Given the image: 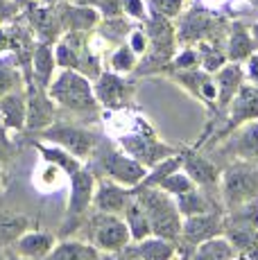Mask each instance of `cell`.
Masks as SVG:
<instances>
[{
	"instance_id": "1",
	"label": "cell",
	"mask_w": 258,
	"mask_h": 260,
	"mask_svg": "<svg viewBox=\"0 0 258 260\" xmlns=\"http://www.w3.org/2000/svg\"><path fill=\"white\" fill-rule=\"evenodd\" d=\"M39 156L46 163H52L61 170L71 181V194H68V226L79 222L88 211H91V202H93V190H95V174L91 172L84 161L75 158L73 154H68L66 149L57 147V145H43L41 141H34Z\"/></svg>"
},
{
	"instance_id": "2",
	"label": "cell",
	"mask_w": 258,
	"mask_h": 260,
	"mask_svg": "<svg viewBox=\"0 0 258 260\" xmlns=\"http://www.w3.org/2000/svg\"><path fill=\"white\" fill-rule=\"evenodd\" d=\"M48 95L57 104L59 111L68 113L71 118L84 124L98 122L104 113L95 98V91H93V79H88L79 71L59 68V73L54 75L48 86Z\"/></svg>"
},
{
	"instance_id": "3",
	"label": "cell",
	"mask_w": 258,
	"mask_h": 260,
	"mask_svg": "<svg viewBox=\"0 0 258 260\" xmlns=\"http://www.w3.org/2000/svg\"><path fill=\"white\" fill-rule=\"evenodd\" d=\"M127 124H122L120 132L113 134V141L118 143V147L122 152H127L129 156H134L136 161H141L145 168H154L156 163L166 161L168 156L177 154L179 149L161 141L156 134V129L147 122V118H143L138 111H134L132 107L122 109Z\"/></svg>"
},
{
	"instance_id": "4",
	"label": "cell",
	"mask_w": 258,
	"mask_h": 260,
	"mask_svg": "<svg viewBox=\"0 0 258 260\" xmlns=\"http://www.w3.org/2000/svg\"><path fill=\"white\" fill-rule=\"evenodd\" d=\"M134 197L141 202V206L145 208L147 217H150L152 236L179 242L183 217L177 211L175 199L166 190H161L158 186H136L134 188Z\"/></svg>"
},
{
	"instance_id": "5",
	"label": "cell",
	"mask_w": 258,
	"mask_h": 260,
	"mask_svg": "<svg viewBox=\"0 0 258 260\" xmlns=\"http://www.w3.org/2000/svg\"><path fill=\"white\" fill-rule=\"evenodd\" d=\"M177 18H179V23L175 27L179 46H197L202 41L224 43L229 18H224L222 14L202 7V5H195L190 9H183Z\"/></svg>"
},
{
	"instance_id": "6",
	"label": "cell",
	"mask_w": 258,
	"mask_h": 260,
	"mask_svg": "<svg viewBox=\"0 0 258 260\" xmlns=\"http://www.w3.org/2000/svg\"><path fill=\"white\" fill-rule=\"evenodd\" d=\"M39 136L46 143L57 145V147L66 149L68 154H73L79 161H86L95 154L98 145H100V136L98 132H93L88 124L84 122H73V120H54L52 124H48L46 129L39 132Z\"/></svg>"
},
{
	"instance_id": "7",
	"label": "cell",
	"mask_w": 258,
	"mask_h": 260,
	"mask_svg": "<svg viewBox=\"0 0 258 260\" xmlns=\"http://www.w3.org/2000/svg\"><path fill=\"white\" fill-rule=\"evenodd\" d=\"M258 199V163L233 161L220 174V202L224 211Z\"/></svg>"
},
{
	"instance_id": "8",
	"label": "cell",
	"mask_w": 258,
	"mask_h": 260,
	"mask_svg": "<svg viewBox=\"0 0 258 260\" xmlns=\"http://www.w3.org/2000/svg\"><path fill=\"white\" fill-rule=\"evenodd\" d=\"M88 229H91V244L100 253H125L132 244V236L122 215L93 211Z\"/></svg>"
},
{
	"instance_id": "9",
	"label": "cell",
	"mask_w": 258,
	"mask_h": 260,
	"mask_svg": "<svg viewBox=\"0 0 258 260\" xmlns=\"http://www.w3.org/2000/svg\"><path fill=\"white\" fill-rule=\"evenodd\" d=\"M224 236V208H215V211H208L202 215H190V217H183L181 222V236H179V253H188L197 247V244L206 242L211 238Z\"/></svg>"
},
{
	"instance_id": "10",
	"label": "cell",
	"mask_w": 258,
	"mask_h": 260,
	"mask_svg": "<svg viewBox=\"0 0 258 260\" xmlns=\"http://www.w3.org/2000/svg\"><path fill=\"white\" fill-rule=\"evenodd\" d=\"M93 91L102 111H118V109L132 107L134 95H136V82L129 79V75H118L107 68L93 79Z\"/></svg>"
},
{
	"instance_id": "11",
	"label": "cell",
	"mask_w": 258,
	"mask_h": 260,
	"mask_svg": "<svg viewBox=\"0 0 258 260\" xmlns=\"http://www.w3.org/2000/svg\"><path fill=\"white\" fill-rule=\"evenodd\" d=\"M251 120H258V88L254 84L245 82L240 86V91L233 95V100L229 102V107L224 111V122L211 136V143L224 141L233 129H238L245 122H251Z\"/></svg>"
},
{
	"instance_id": "12",
	"label": "cell",
	"mask_w": 258,
	"mask_h": 260,
	"mask_svg": "<svg viewBox=\"0 0 258 260\" xmlns=\"http://www.w3.org/2000/svg\"><path fill=\"white\" fill-rule=\"evenodd\" d=\"M100 170L104 172V179H111V181L127 186V188H136L145 179L150 168H145L141 161L129 156L120 147H107V149H102Z\"/></svg>"
},
{
	"instance_id": "13",
	"label": "cell",
	"mask_w": 258,
	"mask_h": 260,
	"mask_svg": "<svg viewBox=\"0 0 258 260\" xmlns=\"http://www.w3.org/2000/svg\"><path fill=\"white\" fill-rule=\"evenodd\" d=\"M21 18L29 25L32 34L37 37L39 43H54L59 41V37L63 34V27H61V21H59V14H57V5H41L37 0L23 7L21 12Z\"/></svg>"
},
{
	"instance_id": "14",
	"label": "cell",
	"mask_w": 258,
	"mask_h": 260,
	"mask_svg": "<svg viewBox=\"0 0 258 260\" xmlns=\"http://www.w3.org/2000/svg\"><path fill=\"white\" fill-rule=\"evenodd\" d=\"M181 170L192 179L197 188L211 192L213 197L220 199V174L222 170L215 166L208 156L197 152V147L181 149Z\"/></svg>"
},
{
	"instance_id": "15",
	"label": "cell",
	"mask_w": 258,
	"mask_h": 260,
	"mask_svg": "<svg viewBox=\"0 0 258 260\" xmlns=\"http://www.w3.org/2000/svg\"><path fill=\"white\" fill-rule=\"evenodd\" d=\"M25 95H27V118H25V129L27 132H41L48 124L57 120V104L48 95V88L25 84Z\"/></svg>"
},
{
	"instance_id": "16",
	"label": "cell",
	"mask_w": 258,
	"mask_h": 260,
	"mask_svg": "<svg viewBox=\"0 0 258 260\" xmlns=\"http://www.w3.org/2000/svg\"><path fill=\"white\" fill-rule=\"evenodd\" d=\"M168 75L186 93H190L204 107L211 109V113H215V79H213V73H206L204 68H192V71H172Z\"/></svg>"
},
{
	"instance_id": "17",
	"label": "cell",
	"mask_w": 258,
	"mask_h": 260,
	"mask_svg": "<svg viewBox=\"0 0 258 260\" xmlns=\"http://www.w3.org/2000/svg\"><path fill=\"white\" fill-rule=\"evenodd\" d=\"M213 79H215V116H224L233 95L240 91V86L247 82L245 68H242V63L227 61L220 71L213 73Z\"/></svg>"
},
{
	"instance_id": "18",
	"label": "cell",
	"mask_w": 258,
	"mask_h": 260,
	"mask_svg": "<svg viewBox=\"0 0 258 260\" xmlns=\"http://www.w3.org/2000/svg\"><path fill=\"white\" fill-rule=\"evenodd\" d=\"M132 197H134V188L120 186V183L111 181V179H104V181L95 183L91 208L98 213L122 215V211H125V206L129 204Z\"/></svg>"
},
{
	"instance_id": "19",
	"label": "cell",
	"mask_w": 258,
	"mask_h": 260,
	"mask_svg": "<svg viewBox=\"0 0 258 260\" xmlns=\"http://www.w3.org/2000/svg\"><path fill=\"white\" fill-rule=\"evenodd\" d=\"M57 14L61 21L63 32H93L100 23V14L95 7L88 5H77V3H66L57 5Z\"/></svg>"
},
{
	"instance_id": "20",
	"label": "cell",
	"mask_w": 258,
	"mask_h": 260,
	"mask_svg": "<svg viewBox=\"0 0 258 260\" xmlns=\"http://www.w3.org/2000/svg\"><path fill=\"white\" fill-rule=\"evenodd\" d=\"M256 43L254 37L249 32V25L245 21H229V29H227V39H224V52H227V61L233 63H245L251 54L256 52Z\"/></svg>"
},
{
	"instance_id": "21",
	"label": "cell",
	"mask_w": 258,
	"mask_h": 260,
	"mask_svg": "<svg viewBox=\"0 0 258 260\" xmlns=\"http://www.w3.org/2000/svg\"><path fill=\"white\" fill-rule=\"evenodd\" d=\"M25 118H27V95L25 88L7 93L0 98V122L12 134L25 132Z\"/></svg>"
},
{
	"instance_id": "22",
	"label": "cell",
	"mask_w": 258,
	"mask_h": 260,
	"mask_svg": "<svg viewBox=\"0 0 258 260\" xmlns=\"http://www.w3.org/2000/svg\"><path fill=\"white\" fill-rule=\"evenodd\" d=\"M57 75V59H54V48L50 43H39L34 46L32 63H29V79L25 84L48 88L52 77Z\"/></svg>"
},
{
	"instance_id": "23",
	"label": "cell",
	"mask_w": 258,
	"mask_h": 260,
	"mask_svg": "<svg viewBox=\"0 0 258 260\" xmlns=\"http://www.w3.org/2000/svg\"><path fill=\"white\" fill-rule=\"evenodd\" d=\"M229 136H231L229 149L238 161L258 163V120L240 124L238 129H233Z\"/></svg>"
},
{
	"instance_id": "24",
	"label": "cell",
	"mask_w": 258,
	"mask_h": 260,
	"mask_svg": "<svg viewBox=\"0 0 258 260\" xmlns=\"http://www.w3.org/2000/svg\"><path fill=\"white\" fill-rule=\"evenodd\" d=\"M54 244H57L54 233L43 231V229H29L14 242V251L27 260H41L50 253Z\"/></svg>"
},
{
	"instance_id": "25",
	"label": "cell",
	"mask_w": 258,
	"mask_h": 260,
	"mask_svg": "<svg viewBox=\"0 0 258 260\" xmlns=\"http://www.w3.org/2000/svg\"><path fill=\"white\" fill-rule=\"evenodd\" d=\"M136 260H175L179 256V247L177 242L158 236H150L141 242H134V247H127Z\"/></svg>"
},
{
	"instance_id": "26",
	"label": "cell",
	"mask_w": 258,
	"mask_h": 260,
	"mask_svg": "<svg viewBox=\"0 0 258 260\" xmlns=\"http://www.w3.org/2000/svg\"><path fill=\"white\" fill-rule=\"evenodd\" d=\"M172 199H175L177 211L181 213V217H190V215H202L208 211H215V208H224L222 202H217V197H213L211 192H206L202 188H192Z\"/></svg>"
},
{
	"instance_id": "27",
	"label": "cell",
	"mask_w": 258,
	"mask_h": 260,
	"mask_svg": "<svg viewBox=\"0 0 258 260\" xmlns=\"http://www.w3.org/2000/svg\"><path fill=\"white\" fill-rule=\"evenodd\" d=\"M100 251L84 240H57L46 258L41 260H98Z\"/></svg>"
},
{
	"instance_id": "28",
	"label": "cell",
	"mask_w": 258,
	"mask_h": 260,
	"mask_svg": "<svg viewBox=\"0 0 258 260\" xmlns=\"http://www.w3.org/2000/svg\"><path fill=\"white\" fill-rule=\"evenodd\" d=\"M122 219H125L127 229H129V236H132V244L134 242H141V240L150 238L152 236V226H150V217H147L145 208L141 206L136 197L129 199V204L122 211Z\"/></svg>"
},
{
	"instance_id": "29",
	"label": "cell",
	"mask_w": 258,
	"mask_h": 260,
	"mask_svg": "<svg viewBox=\"0 0 258 260\" xmlns=\"http://www.w3.org/2000/svg\"><path fill=\"white\" fill-rule=\"evenodd\" d=\"M236 256H238V251L227 240V236H217V238H211L206 242L197 244L186 258L188 260H233Z\"/></svg>"
},
{
	"instance_id": "30",
	"label": "cell",
	"mask_w": 258,
	"mask_h": 260,
	"mask_svg": "<svg viewBox=\"0 0 258 260\" xmlns=\"http://www.w3.org/2000/svg\"><path fill=\"white\" fill-rule=\"evenodd\" d=\"M29 229H34V219L29 215L14 213V211H0V242L14 244Z\"/></svg>"
},
{
	"instance_id": "31",
	"label": "cell",
	"mask_w": 258,
	"mask_h": 260,
	"mask_svg": "<svg viewBox=\"0 0 258 260\" xmlns=\"http://www.w3.org/2000/svg\"><path fill=\"white\" fill-rule=\"evenodd\" d=\"M16 88H25V77L12 52L0 54V98Z\"/></svg>"
},
{
	"instance_id": "32",
	"label": "cell",
	"mask_w": 258,
	"mask_h": 260,
	"mask_svg": "<svg viewBox=\"0 0 258 260\" xmlns=\"http://www.w3.org/2000/svg\"><path fill=\"white\" fill-rule=\"evenodd\" d=\"M138 66V57L127 43H118L113 46L111 54H109V61H107V68L118 75H134Z\"/></svg>"
},
{
	"instance_id": "33",
	"label": "cell",
	"mask_w": 258,
	"mask_h": 260,
	"mask_svg": "<svg viewBox=\"0 0 258 260\" xmlns=\"http://www.w3.org/2000/svg\"><path fill=\"white\" fill-rule=\"evenodd\" d=\"M161 190H166L170 197H177V194H183V192H188V190H192V188H197L195 183H192V179L188 177L186 172L179 168V170H175V172H170V174H166V177L161 179V181L156 183Z\"/></svg>"
},
{
	"instance_id": "34",
	"label": "cell",
	"mask_w": 258,
	"mask_h": 260,
	"mask_svg": "<svg viewBox=\"0 0 258 260\" xmlns=\"http://www.w3.org/2000/svg\"><path fill=\"white\" fill-rule=\"evenodd\" d=\"M188 0H150V12H156L166 18H172L175 21L177 16L186 9Z\"/></svg>"
},
{
	"instance_id": "35",
	"label": "cell",
	"mask_w": 258,
	"mask_h": 260,
	"mask_svg": "<svg viewBox=\"0 0 258 260\" xmlns=\"http://www.w3.org/2000/svg\"><path fill=\"white\" fill-rule=\"evenodd\" d=\"M125 43L134 50V52H136L138 59H141L143 54L147 52V48H150V39H147V32H145V27H143V23L141 25H134L132 32L127 34Z\"/></svg>"
},
{
	"instance_id": "36",
	"label": "cell",
	"mask_w": 258,
	"mask_h": 260,
	"mask_svg": "<svg viewBox=\"0 0 258 260\" xmlns=\"http://www.w3.org/2000/svg\"><path fill=\"white\" fill-rule=\"evenodd\" d=\"M122 14L134 23H145L150 16V5L145 0H122Z\"/></svg>"
},
{
	"instance_id": "37",
	"label": "cell",
	"mask_w": 258,
	"mask_h": 260,
	"mask_svg": "<svg viewBox=\"0 0 258 260\" xmlns=\"http://www.w3.org/2000/svg\"><path fill=\"white\" fill-rule=\"evenodd\" d=\"M16 154V145H14V138H12V132L0 122V163H9Z\"/></svg>"
},
{
	"instance_id": "38",
	"label": "cell",
	"mask_w": 258,
	"mask_h": 260,
	"mask_svg": "<svg viewBox=\"0 0 258 260\" xmlns=\"http://www.w3.org/2000/svg\"><path fill=\"white\" fill-rule=\"evenodd\" d=\"M98 14L100 18H118V16H125L122 14V0H100L95 5Z\"/></svg>"
},
{
	"instance_id": "39",
	"label": "cell",
	"mask_w": 258,
	"mask_h": 260,
	"mask_svg": "<svg viewBox=\"0 0 258 260\" xmlns=\"http://www.w3.org/2000/svg\"><path fill=\"white\" fill-rule=\"evenodd\" d=\"M23 9L18 7L16 3H12V0H0V25L5 23H12L14 18L21 16Z\"/></svg>"
},
{
	"instance_id": "40",
	"label": "cell",
	"mask_w": 258,
	"mask_h": 260,
	"mask_svg": "<svg viewBox=\"0 0 258 260\" xmlns=\"http://www.w3.org/2000/svg\"><path fill=\"white\" fill-rule=\"evenodd\" d=\"M242 68H245V79L258 88V50L242 63Z\"/></svg>"
},
{
	"instance_id": "41",
	"label": "cell",
	"mask_w": 258,
	"mask_h": 260,
	"mask_svg": "<svg viewBox=\"0 0 258 260\" xmlns=\"http://www.w3.org/2000/svg\"><path fill=\"white\" fill-rule=\"evenodd\" d=\"M9 52V29H7V23L0 25V54Z\"/></svg>"
},
{
	"instance_id": "42",
	"label": "cell",
	"mask_w": 258,
	"mask_h": 260,
	"mask_svg": "<svg viewBox=\"0 0 258 260\" xmlns=\"http://www.w3.org/2000/svg\"><path fill=\"white\" fill-rule=\"evenodd\" d=\"M220 5H227V0H202V7L213 9V12H215V7H220Z\"/></svg>"
},
{
	"instance_id": "43",
	"label": "cell",
	"mask_w": 258,
	"mask_h": 260,
	"mask_svg": "<svg viewBox=\"0 0 258 260\" xmlns=\"http://www.w3.org/2000/svg\"><path fill=\"white\" fill-rule=\"evenodd\" d=\"M249 32H251V37H254V43H256V48H258V21H254L249 25Z\"/></svg>"
},
{
	"instance_id": "44",
	"label": "cell",
	"mask_w": 258,
	"mask_h": 260,
	"mask_svg": "<svg viewBox=\"0 0 258 260\" xmlns=\"http://www.w3.org/2000/svg\"><path fill=\"white\" fill-rule=\"evenodd\" d=\"M71 3H77V5H88V7H95L100 0H71Z\"/></svg>"
},
{
	"instance_id": "45",
	"label": "cell",
	"mask_w": 258,
	"mask_h": 260,
	"mask_svg": "<svg viewBox=\"0 0 258 260\" xmlns=\"http://www.w3.org/2000/svg\"><path fill=\"white\" fill-rule=\"evenodd\" d=\"M37 3H41V5H61V3H66V0H37Z\"/></svg>"
},
{
	"instance_id": "46",
	"label": "cell",
	"mask_w": 258,
	"mask_h": 260,
	"mask_svg": "<svg viewBox=\"0 0 258 260\" xmlns=\"http://www.w3.org/2000/svg\"><path fill=\"white\" fill-rule=\"evenodd\" d=\"M5 260H27V258L18 256V253H16V251H14V253H9V256H5Z\"/></svg>"
},
{
	"instance_id": "47",
	"label": "cell",
	"mask_w": 258,
	"mask_h": 260,
	"mask_svg": "<svg viewBox=\"0 0 258 260\" xmlns=\"http://www.w3.org/2000/svg\"><path fill=\"white\" fill-rule=\"evenodd\" d=\"M12 3H16V5H18V7H21V9H23V7H27V5H29V3H32V0H12Z\"/></svg>"
},
{
	"instance_id": "48",
	"label": "cell",
	"mask_w": 258,
	"mask_h": 260,
	"mask_svg": "<svg viewBox=\"0 0 258 260\" xmlns=\"http://www.w3.org/2000/svg\"><path fill=\"white\" fill-rule=\"evenodd\" d=\"M247 5H249L251 9H254V12L258 14V0H247Z\"/></svg>"
},
{
	"instance_id": "49",
	"label": "cell",
	"mask_w": 258,
	"mask_h": 260,
	"mask_svg": "<svg viewBox=\"0 0 258 260\" xmlns=\"http://www.w3.org/2000/svg\"><path fill=\"white\" fill-rule=\"evenodd\" d=\"M3 179H5V172H3V163H0V183H3Z\"/></svg>"
},
{
	"instance_id": "50",
	"label": "cell",
	"mask_w": 258,
	"mask_h": 260,
	"mask_svg": "<svg viewBox=\"0 0 258 260\" xmlns=\"http://www.w3.org/2000/svg\"><path fill=\"white\" fill-rule=\"evenodd\" d=\"M129 260H136V258H134V256H132V253H129Z\"/></svg>"
},
{
	"instance_id": "51",
	"label": "cell",
	"mask_w": 258,
	"mask_h": 260,
	"mask_svg": "<svg viewBox=\"0 0 258 260\" xmlns=\"http://www.w3.org/2000/svg\"><path fill=\"white\" fill-rule=\"evenodd\" d=\"M233 260H242V258H240V256H236V258H233Z\"/></svg>"
}]
</instances>
